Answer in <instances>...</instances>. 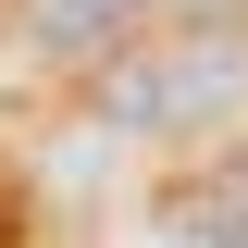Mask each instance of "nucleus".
<instances>
[{"label":"nucleus","instance_id":"obj_1","mask_svg":"<svg viewBox=\"0 0 248 248\" xmlns=\"http://www.w3.org/2000/svg\"><path fill=\"white\" fill-rule=\"evenodd\" d=\"M87 99L112 124H137V137H161V124H211L248 99V13L223 0V13H174V25H137L99 50Z\"/></svg>","mask_w":248,"mask_h":248},{"label":"nucleus","instance_id":"obj_2","mask_svg":"<svg viewBox=\"0 0 248 248\" xmlns=\"http://www.w3.org/2000/svg\"><path fill=\"white\" fill-rule=\"evenodd\" d=\"M174 13H223V0H37V37L87 50V37H137V25H174Z\"/></svg>","mask_w":248,"mask_h":248},{"label":"nucleus","instance_id":"obj_3","mask_svg":"<svg viewBox=\"0 0 248 248\" xmlns=\"http://www.w3.org/2000/svg\"><path fill=\"white\" fill-rule=\"evenodd\" d=\"M174 248H248V161H236V174H211V186H199V211L174 223Z\"/></svg>","mask_w":248,"mask_h":248}]
</instances>
